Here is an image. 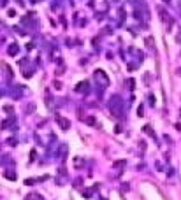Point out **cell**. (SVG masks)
Masks as SVG:
<instances>
[{
  "mask_svg": "<svg viewBox=\"0 0 181 200\" xmlns=\"http://www.w3.org/2000/svg\"><path fill=\"white\" fill-rule=\"evenodd\" d=\"M9 53H11V54H16V53H18V46H11V48H9Z\"/></svg>",
  "mask_w": 181,
  "mask_h": 200,
  "instance_id": "cell-3",
  "label": "cell"
},
{
  "mask_svg": "<svg viewBox=\"0 0 181 200\" xmlns=\"http://www.w3.org/2000/svg\"><path fill=\"white\" fill-rule=\"evenodd\" d=\"M55 119L58 121V125H60L63 130H67L69 126H71V123H69V119H65V118H62V116H55Z\"/></svg>",
  "mask_w": 181,
  "mask_h": 200,
  "instance_id": "cell-2",
  "label": "cell"
},
{
  "mask_svg": "<svg viewBox=\"0 0 181 200\" xmlns=\"http://www.w3.org/2000/svg\"><path fill=\"white\" fill-rule=\"evenodd\" d=\"M125 165V162L123 160H120V162H114V168H120V167H123Z\"/></svg>",
  "mask_w": 181,
  "mask_h": 200,
  "instance_id": "cell-4",
  "label": "cell"
},
{
  "mask_svg": "<svg viewBox=\"0 0 181 200\" xmlns=\"http://www.w3.org/2000/svg\"><path fill=\"white\" fill-rule=\"evenodd\" d=\"M100 200H107V198H100Z\"/></svg>",
  "mask_w": 181,
  "mask_h": 200,
  "instance_id": "cell-6",
  "label": "cell"
},
{
  "mask_svg": "<svg viewBox=\"0 0 181 200\" xmlns=\"http://www.w3.org/2000/svg\"><path fill=\"white\" fill-rule=\"evenodd\" d=\"M86 123H90V125H95V119H93V118H86Z\"/></svg>",
  "mask_w": 181,
  "mask_h": 200,
  "instance_id": "cell-5",
  "label": "cell"
},
{
  "mask_svg": "<svg viewBox=\"0 0 181 200\" xmlns=\"http://www.w3.org/2000/svg\"><path fill=\"white\" fill-rule=\"evenodd\" d=\"M109 111H111V114H114L116 118H120L121 114H123V102H121V98L118 95H114V97L111 98Z\"/></svg>",
  "mask_w": 181,
  "mask_h": 200,
  "instance_id": "cell-1",
  "label": "cell"
}]
</instances>
